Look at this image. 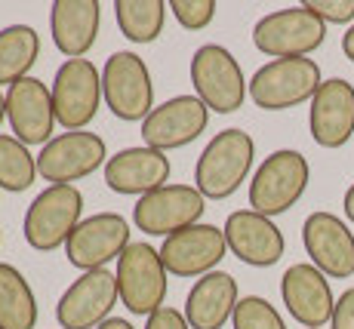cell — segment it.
Wrapping results in <instances>:
<instances>
[{"label":"cell","mask_w":354,"mask_h":329,"mask_svg":"<svg viewBox=\"0 0 354 329\" xmlns=\"http://www.w3.org/2000/svg\"><path fill=\"white\" fill-rule=\"evenodd\" d=\"M256 160V142L247 129L228 126L216 133L201 151L194 167V188L207 200H228L247 182Z\"/></svg>","instance_id":"1"},{"label":"cell","mask_w":354,"mask_h":329,"mask_svg":"<svg viewBox=\"0 0 354 329\" xmlns=\"http://www.w3.org/2000/svg\"><path fill=\"white\" fill-rule=\"evenodd\" d=\"M311 182V167L299 151L277 148L259 163L250 182V209L274 218L283 216L302 200Z\"/></svg>","instance_id":"2"},{"label":"cell","mask_w":354,"mask_h":329,"mask_svg":"<svg viewBox=\"0 0 354 329\" xmlns=\"http://www.w3.org/2000/svg\"><path fill=\"white\" fill-rule=\"evenodd\" d=\"M84 222V194L74 185H50L31 200L22 222L25 243L37 252L62 250Z\"/></svg>","instance_id":"3"},{"label":"cell","mask_w":354,"mask_h":329,"mask_svg":"<svg viewBox=\"0 0 354 329\" xmlns=\"http://www.w3.org/2000/svg\"><path fill=\"white\" fill-rule=\"evenodd\" d=\"M321 84L315 59H271L250 77V99L262 111H287L315 99Z\"/></svg>","instance_id":"4"},{"label":"cell","mask_w":354,"mask_h":329,"mask_svg":"<svg viewBox=\"0 0 354 329\" xmlns=\"http://www.w3.org/2000/svg\"><path fill=\"white\" fill-rule=\"evenodd\" d=\"M102 95L111 114L124 123H145L154 111V84L145 59L129 50H118L102 65Z\"/></svg>","instance_id":"5"},{"label":"cell","mask_w":354,"mask_h":329,"mask_svg":"<svg viewBox=\"0 0 354 329\" xmlns=\"http://www.w3.org/2000/svg\"><path fill=\"white\" fill-rule=\"evenodd\" d=\"M194 95L216 114H234L250 95V80L243 77L241 62L219 44H203L192 56Z\"/></svg>","instance_id":"6"},{"label":"cell","mask_w":354,"mask_h":329,"mask_svg":"<svg viewBox=\"0 0 354 329\" xmlns=\"http://www.w3.org/2000/svg\"><path fill=\"white\" fill-rule=\"evenodd\" d=\"M326 40V25L305 3L274 10L253 25V46L271 59H308Z\"/></svg>","instance_id":"7"},{"label":"cell","mask_w":354,"mask_h":329,"mask_svg":"<svg viewBox=\"0 0 354 329\" xmlns=\"http://www.w3.org/2000/svg\"><path fill=\"white\" fill-rule=\"evenodd\" d=\"M167 268L160 250L151 243H129L118 258V292L120 305L136 317H151L167 301Z\"/></svg>","instance_id":"8"},{"label":"cell","mask_w":354,"mask_h":329,"mask_svg":"<svg viewBox=\"0 0 354 329\" xmlns=\"http://www.w3.org/2000/svg\"><path fill=\"white\" fill-rule=\"evenodd\" d=\"M53 108L65 133H80L96 120L102 102V71L90 59H65L53 77Z\"/></svg>","instance_id":"9"},{"label":"cell","mask_w":354,"mask_h":329,"mask_svg":"<svg viewBox=\"0 0 354 329\" xmlns=\"http://www.w3.org/2000/svg\"><path fill=\"white\" fill-rule=\"evenodd\" d=\"M207 212V197L194 185H163L151 194L139 197L133 207V222L148 237H173L179 231L201 225Z\"/></svg>","instance_id":"10"},{"label":"cell","mask_w":354,"mask_h":329,"mask_svg":"<svg viewBox=\"0 0 354 329\" xmlns=\"http://www.w3.org/2000/svg\"><path fill=\"white\" fill-rule=\"evenodd\" d=\"M108 145L99 133H59L50 145L40 148L37 173L50 185H74L96 169H105Z\"/></svg>","instance_id":"11"},{"label":"cell","mask_w":354,"mask_h":329,"mask_svg":"<svg viewBox=\"0 0 354 329\" xmlns=\"http://www.w3.org/2000/svg\"><path fill=\"white\" fill-rule=\"evenodd\" d=\"M118 301V274L108 268L84 271L62 292L56 305V320L62 329H99L111 317Z\"/></svg>","instance_id":"12"},{"label":"cell","mask_w":354,"mask_h":329,"mask_svg":"<svg viewBox=\"0 0 354 329\" xmlns=\"http://www.w3.org/2000/svg\"><path fill=\"white\" fill-rule=\"evenodd\" d=\"M129 243V222L120 212H96L77 225L65 243V258L80 271H99L124 256Z\"/></svg>","instance_id":"13"},{"label":"cell","mask_w":354,"mask_h":329,"mask_svg":"<svg viewBox=\"0 0 354 329\" xmlns=\"http://www.w3.org/2000/svg\"><path fill=\"white\" fill-rule=\"evenodd\" d=\"M228 256L225 231L216 225H192L160 243V258L169 277H197L219 271V262Z\"/></svg>","instance_id":"14"},{"label":"cell","mask_w":354,"mask_h":329,"mask_svg":"<svg viewBox=\"0 0 354 329\" xmlns=\"http://www.w3.org/2000/svg\"><path fill=\"white\" fill-rule=\"evenodd\" d=\"M302 246L308 252L311 265L326 277H354V231L336 212H311L302 222Z\"/></svg>","instance_id":"15"},{"label":"cell","mask_w":354,"mask_h":329,"mask_svg":"<svg viewBox=\"0 0 354 329\" xmlns=\"http://www.w3.org/2000/svg\"><path fill=\"white\" fill-rule=\"evenodd\" d=\"M209 123V108L197 95H173L142 123V142L154 151H176L201 139Z\"/></svg>","instance_id":"16"},{"label":"cell","mask_w":354,"mask_h":329,"mask_svg":"<svg viewBox=\"0 0 354 329\" xmlns=\"http://www.w3.org/2000/svg\"><path fill=\"white\" fill-rule=\"evenodd\" d=\"M6 120L12 126L22 145H50L56 135V108H53V93L44 80L37 77H25L19 84H12L6 90Z\"/></svg>","instance_id":"17"},{"label":"cell","mask_w":354,"mask_h":329,"mask_svg":"<svg viewBox=\"0 0 354 329\" xmlns=\"http://www.w3.org/2000/svg\"><path fill=\"white\" fill-rule=\"evenodd\" d=\"M281 299L290 317L305 329H324L336 311V296L330 290V277L311 262L290 265L281 277Z\"/></svg>","instance_id":"18"},{"label":"cell","mask_w":354,"mask_h":329,"mask_svg":"<svg viewBox=\"0 0 354 329\" xmlns=\"http://www.w3.org/2000/svg\"><path fill=\"white\" fill-rule=\"evenodd\" d=\"M222 231L228 240V252H234L250 268H271L287 252V240H283V231L274 225V218L256 209L231 212Z\"/></svg>","instance_id":"19"},{"label":"cell","mask_w":354,"mask_h":329,"mask_svg":"<svg viewBox=\"0 0 354 329\" xmlns=\"http://www.w3.org/2000/svg\"><path fill=\"white\" fill-rule=\"evenodd\" d=\"M169 157L163 151H154L148 145H136V148H124L118 154L108 157L105 169V185L114 194L124 197H145L151 191L169 185Z\"/></svg>","instance_id":"20"},{"label":"cell","mask_w":354,"mask_h":329,"mask_svg":"<svg viewBox=\"0 0 354 329\" xmlns=\"http://www.w3.org/2000/svg\"><path fill=\"white\" fill-rule=\"evenodd\" d=\"M311 139L326 151L348 145L354 135V86L342 77H330L321 84L308 108Z\"/></svg>","instance_id":"21"},{"label":"cell","mask_w":354,"mask_h":329,"mask_svg":"<svg viewBox=\"0 0 354 329\" xmlns=\"http://www.w3.org/2000/svg\"><path fill=\"white\" fill-rule=\"evenodd\" d=\"M102 6L96 0H56L50 6V34L65 59H84L99 40Z\"/></svg>","instance_id":"22"},{"label":"cell","mask_w":354,"mask_h":329,"mask_svg":"<svg viewBox=\"0 0 354 329\" xmlns=\"http://www.w3.org/2000/svg\"><path fill=\"white\" fill-rule=\"evenodd\" d=\"M237 301H241L237 280L228 271H209L188 290L182 314L192 329H222L234 317Z\"/></svg>","instance_id":"23"},{"label":"cell","mask_w":354,"mask_h":329,"mask_svg":"<svg viewBox=\"0 0 354 329\" xmlns=\"http://www.w3.org/2000/svg\"><path fill=\"white\" fill-rule=\"evenodd\" d=\"M0 329H37L34 290L10 262H0Z\"/></svg>","instance_id":"24"},{"label":"cell","mask_w":354,"mask_h":329,"mask_svg":"<svg viewBox=\"0 0 354 329\" xmlns=\"http://www.w3.org/2000/svg\"><path fill=\"white\" fill-rule=\"evenodd\" d=\"M40 59V34L31 25H6L0 28V86L31 77L34 62Z\"/></svg>","instance_id":"25"},{"label":"cell","mask_w":354,"mask_h":329,"mask_svg":"<svg viewBox=\"0 0 354 329\" xmlns=\"http://www.w3.org/2000/svg\"><path fill=\"white\" fill-rule=\"evenodd\" d=\"M167 10L163 0H114V19L129 44H154L163 34Z\"/></svg>","instance_id":"26"},{"label":"cell","mask_w":354,"mask_h":329,"mask_svg":"<svg viewBox=\"0 0 354 329\" xmlns=\"http://www.w3.org/2000/svg\"><path fill=\"white\" fill-rule=\"evenodd\" d=\"M37 157L16 135L0 133V191L22 194L37 182Z\"/></svg>","instance_id":"27"},{"label":"cell","mask_w":354,"mask_h":329,"mask_svg":"<svg viewBox=\"0 0 354 329\" xmlns=\"http://www.w3.org/2000/svg\"><path fill=\"white\" fill-rule=\"evenodd\" d=\"M234 329H287L283 317L277 314V308L262 296H241L231 317Z\"/></svg>","instance_id":"28"},{"label":"cell","mask_w":354,"mask_h":329,"mask_svg":"<svg viewBox=\"0 0 354 329\" xmlns=\"http://www.w3.org/2000/svg\"><path fill=\"white\" fill-rule=\"evenodd\" d=\"M169 12L185 31H203L216 19V0H169Z\"/></svg>","instance_id":"29"},{"label":"cell","mask_w":354,"mask_h":329,"mask_svg":"<svg viewBox=\"0 0 354 329\" xmlns=\"http://www.w3.org/2000/svg\"><path fill=\"white\" fill-rule=\"evenodd\" d=\"M305 10L315 12L324 25L354 22V0H305Z\"/></svg>","instance_id":"30"},{"label":"cell","mask_w":354,"mask_h":329,"mask_svg":"<svg viewBox=\"0 0 354 329\" xmlns=\"http://www.w3.org/2000/svg\"><path fill=\"white\" fill-rule=\"evenodd\" d=\"M145 329H192V326H188V320H185V314L182 311L163 305L160 311H154L151 317L145 320Z\"/></svg>","instance_id":"31"},{"label":"cell","mask_w":354,"mask_h":329,"mask_svg":"<svg viewBox=\"0 0 354 329\" xmlns=\"http://www.w3.org/2000/svg\"><path fill=\"white\" fill-rule=\"evenodd\" d=\"M330 329H354V286L336 299V311H333Z\"/></svg>","instance_id":"32"},{"label":"cell","mask_w":354,"mask_h":329,"mask_svg":"<svg viewBox=\"0 0 354 329\" xmlns=\"http://www.w3.org/2000/svg\"><path fill=\"white\" fill-rule=\"evenodd\" d=\"M342 53H345V59L348 62H354V25L342 34Z\"/></svg>","instance_id":"33"},{"label":"cell","mask_w":354,"mask_h":329,"mask_svg":"<svg viewBox=\"0 0 354 329\" xmlns=\"http://www.w3.org/2000/svg\"><path fill=\"white\" fill-rule=\"evenodd\" d=\"M342 207H345V218L354 225V182L348 185V191H345V200H342Z\"/></svg>","instance_id":"34"},{"label":"cell","mask_w":354,"mask_h":329,"mask_svg":"<svg viewBox=\"0 0 354 329\" xmlns=\"http://www.w3.org/2000/svg\"><path fill=\"white\" fill-rule=\"evenodd\" d=\"M99 329H136V326L129 323V320H124V317H108Z\"/></svg>","instance_id":"35"},{"label":"cell","mask_w":354,"mask_h":329,"mask_svg":"<svg viewBox=\"0 0 354 329\" xmlns=\"http://www.w3.org/2000/svg\"><path fill=\"white\" fill-rule=\"evenodd\" d=\"M6 120V93H0V126H3Z\"/></svg>","instance_id":"36"},{"label":"cell","mask_w":354,"mask_h":329,"mask_svg":"<svg viewBox=\"0 0 354 329\" xmlns=\"http://www.w3.org/2000/svg\"><path fill=\"white\" fill-rule=\"evenodd\" d=\"M0 240H3V231H0Z\"/></svg>","instance_id":"37"}]
</instances>
